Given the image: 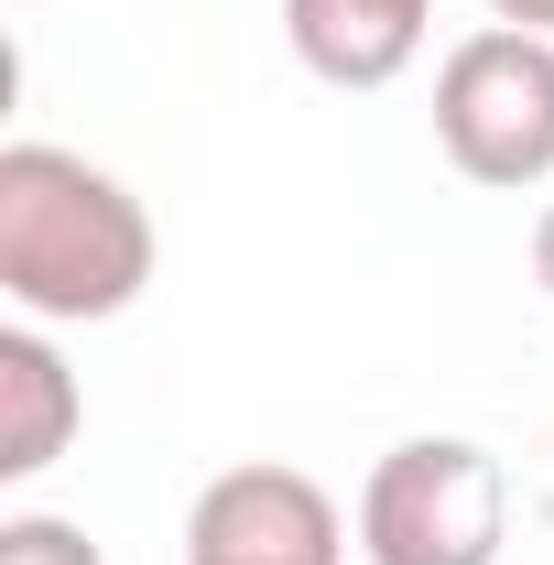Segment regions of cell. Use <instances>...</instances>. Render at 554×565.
Returning a JSON list of instances; mask_svg holds the SVG:
<instances>
[{
	"instance_id": "1",
	"label": "cell",
	"mask_w": 554,
	"mask_h": 565,
	"mask_svg": "<svg viewBox=\"0 0 554 565\" xmlns=\"http://www.w3.org/2000/svg\"><path fill=\"white\" fill-rule=\"evenodd\" d=\"M152 282V217L120 174H98L66 141L0 152V294L22 327H109Z\"/></svg>"
},
{
	"instance_id": "2",
	"label": "cell",
	"mask_w": 554,
	"mask_h": 565,
	"mask_svg": "<svg viewBox=\"0 0 554 565\" xmlns=\"http://www.w3.org/2000/svg\"><path fill=\"white\" fill-rule=\"evenodd\" d=\"M435 141L489 196L554 185V33L479 22L468 44H446V66H435Z\"/></svg>"
},
{
	"instance_id": "3",
	"label": "cell",
	"mask_w": 554,
	"mask_h": 565,
	"mask_svg": "<svg viewBox=\"0 0 554 565\" xmlns=\"http://www.w3.org/2000/svg\"><path fill=\"white\" fill-rule=\"evenodd\" d=\"M511 479L479 435H403L359 479V555L370 565H500Z\"/></svg>"
},
{
	"instance_id": "4",
	"label": "cell",
	"mask_w": 554,
	"mask_h": 565,
	"mask_svg": "<svg viewBox=\"0 0 554 565\" xmlns=\"http://www.w3.org/2000/svg\"><path fill=\"white\" fill-rule=\"evenodd\" d=\"M185 565H348V522L305 468L251 457L217 468L185 511Z\"/></svg>"
},
{
	"instance_id": "5",
	"label": "cell",
	"mask_w": 554,
	"mask_h": 565,
	"mask_svg": "<svg viewBox=\"0 0 554 565\" xmlns=\"http://www.w3.org/2000/svg\"><path fill=\"white\" fill-rule=\"evenodd\" d=\"M424 22H435V0H283L294 66L327 76V87H359V98L424 55Z\"/></svg>"
},
{
	"instance_id": "6",
	"label": "cell",
	"mask_w": 554,
	"mask_h": 565,
	"mask_svg": "<svg viewBox=\"0 0 554 565\" xmlns=\"http://www.w3.org/2000/svg\"><path fill=\"white\" fill-rule=\"evenodd\" d=\"M76 424H87V392H76L66 349L44 327H0V479L11 490L44 479L76 446Z\"/></svg>"
},
{
	"instance_id": "7",
	"label": "cell",
	"mask_w": 554,
	"mask_h": 565,
	"mask_svg": "<svg viewBox=\"0 0 554 565\" xmlns=\"http://www.w3.org/2000/svg\"><path fill=\"white\" fill-rule=\"evenodd\" d=\"M0 565H109L76 522H55V511H11L0 522Z\"/></svg>"
},
{
	"instance_id": "8",
	"label": "cell",
	"mask_w": 554,
	"mask_h": 565,
	"mask_svg": "<svg viewBox=\"0 0 554 565\" xmlns=\"http://www.w3.org/2000/svg\"><path fill=\"white\" fill-rule=\"evenodd\" d=\"M489 22H522V33H554V0H489Z\"/></svg>"
},
{
	"instance_id": "9",
	"label": "cell",
	"mask_w": 554,
	"mask_h": 565,
	"mask_svg": "<svg viewBox=\"0 0 554 565\" xmlns=\"http://www.w3.org/2000/svg\"><path fill=\"white\" fill-rule=\"evenodd\" d=\"M533 282L554 294V196H544V217H533Z\"/></svg>"
}]
</instances>
